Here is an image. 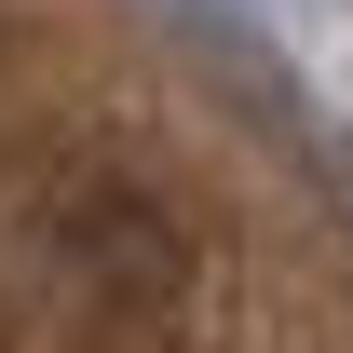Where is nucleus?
I'll use <instances>...</instances> for the list:
<instances>
[{
  "instance_id": "nucleus-1",
  "label": "nucleus",
  "mask_w": 353,
  "mask_h": 353,
  "mask_svg": "<svg viewBox=\"0 0 353 353\" xmlns=\"http://www.w3.org/2000/svg\"><path fill=\"white\" fill-rule=\"evenodd\" d=\"M54 272H68V285H82L95 312H176L190 299V231L163 218V204H150V190H136V176H68V190H54Z\"/></svg>"
}]
</instances>
